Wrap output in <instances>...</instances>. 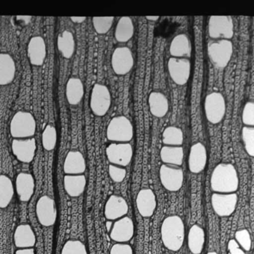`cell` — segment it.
<instances>
[{
	"instance_id": "obj_1",
	"label": "cell",
	"mask_w": 254,
	"mask_h": 254,
	"mask_svg": "<svg viewBox=\"0 0 254 254\" xmlns=\"http://www.w3.org/2000/svg\"><path fill=\"white\" fill-rule=\"evenodd\" d=\"M211 188L215 193H235L239 186L237 171L233 164L219 163L211 175Z\"/></svg>"
},
{
	"instance_id": "obj_2",
	"label": "cell",
	"mask_w": 254,
	"mask_h": 254,
	"mask_svg": "<svg viewBox=\"0 0 254 254\" xmlns=\"http://www.w3.org/2000/svg\"><path fill=\"white\" fill-rule=\"evenodd\" d=\"M160 232L162 242L167 249L178 251L182 248L185 239V226L181 217L172 215L165 218Z\"/></svg>"
},
{
	"instance_id": "obj_3",
	"label": "cell",
	"mask_w": 254,
	"mask_h": 254,
	"mask_svg": "<svg viewBox=\"0 0 254 254\" xmlns=\"http://www.w3.org/2000/svg\"><path fill=\"white\" fill-rule=\"evenodd\" d=\"M36 121L29 112L16 113L10 123V133L14 139L32 138L36 131Z\"/></svg>"
},
{
	"instance_id": "obj_4",
	"label": "cell",
	"mask_w": 254,
	"mask_h": 254,
	"mask_svg": "<svg viewBox=\"0 0 254 254\" xmlns=\"http://www.w3.org/2000/svg\"><path fill=\"white\" fill-rule=\"evenodd\" d=\"M133 136V127L130 120L125 116L114 117L108 124L107 138L112 142L126 143Z\"/></svg>"
},
{
	"instance_id": "obj_5",
	"label": "cell",
	"mask_w": 254,
	"mask_h": 254,
	"mask_svg": "<svg viewBox=\"0 0 254 254\" xmlns=\"http://www.w3.org/2000/svg\"><path fill=\"white\" fill-rule=\"evenodd\" d=\"M233 53V43L229 40H219L208 44L207 53L209 60L218 69H223L228 65Z\"/></svg>"
},
{
	"instance_id": "obj_6",
	"label": "cell",
	"mask_w": 254,
	"mask_h": 254,
	"mask_svg": "<svg viewBox=\"0 0 254 254\" xmlns=\"http://www.w3.org/2000/svg\"><path fill=\"white\" fill-rule=\"evenodd\" d=\"M208 33L212 39H231L234 35V24L230 16H211L208 23Z\"/></svg>"
},
{
	"instance_id": "obj_7",
	"label": "cell",
	"mask_w": 254,
	"mask_h": 254,
	"mask_svg": "<svg viewBox=\"0 0 254 254\" xmlns=\"http://www.w3.org/2000/svg\"><path fill=\"white\" fill-rule=\"evenodd\" d=\"M206 119L212 124H218L225 116L226 102L221 93L213 92L206 96L204 102Z\"/></svg>"
},
{
	"instance_id": "obj_8",
	"label": "cell",
	"mask_w": 254,
	"mask_h": 254,
	"mask_svg": "<svg viewBox=\"0 0 254 254\" xmlns=\"http://www.w3.org/2000/svg\"><path fill=\"white\" fill-rule=\"evenodd\" d=\"M111 105V95L109 89L104 84L93 86L90 96V106L93 114L103 117L109 111Z\"/></svg>"
},
{
	"instance_id": "obj_9",
	"label": "cell",
	"mask_w": 254,
	"mask_h": 254,
	"mask_svg": "<svg viewBox=\"0 0 254 254\" xmlns=\"http://www.w3.org/2000/svg\"><path fill=\"white\" fill-rule=\"evenodd\" d=\"M160 179L166 190L170 191H179L184 184V171L178 166L162 165L160 169Z\"/></svg>"
},
{
	"instance_id": "obj_10",
	"label": "cell",
	"mask_w": 254,
	"mask_h": 254,
	"mask_svg": "<svg viewBox=\"0 0 254 254\" xmlns=\"http://www.w3.org/2000/svg\"><path fill=\"white\" fill-rule=\"evenodd\" d=\"M106 155L112 165L125 167L128 166L133 157V148L130 143H111L107 147Z\"/></svg>"
},
{
	"instance_id": "obj_11",
	"label": "cell",
	"mask_w": 254,
	"mask_h": 254,
	"mask_svg": "<svg viewBox=\"0 0 254 254\" xmlns=\"http://www.w3.org/2000/svg\"><path fill=\"white\" fill-rule=\"evenodd\" d=\"M36 215L38 221L44 227H51L57 220V209L55 200L48 195L40 197L37 202Z\"/></svg>"
},
{
	"instance_id": "obj_12",
	"label": "cell",
	"mask_w": 254,
	"mask_h": 254,
	"mask_svg": "<svg viewBox=\"0 0 254 254\" xmlns=\"http://www.w3.org/2000/svg\"><path fill=\"white\" fill-rule=\"evenodd\" d=\"M238 202L236 193H215L211 197V203L214 212L220 217L230 216L234 212Z\"/></svg>"
},
{
	"instance_id": "obj_13",
	"label": "cell",
	"mask_w": 254,
	"mask_h": 254,
	"mask_svg": "<svg viewBox=\"0 0 254 254\" xmlns=\"http://www.w3.org/2000/svg\"><path fill=\"white\" fill-rule=\"evenodd\" d=\"M134 64L131 50L127 47H118L114 50L111 57V66L117 75L129 73Z\"/></svg>"
},
{
	"instance_id": "obj_14",
	"label": "cell",
	"mask_w": 254,
	"mask_h": 254,
	"mask_svg": "<svg viewBox=\"0 0 254 254\" xmlns=\"http://www.w3.org/2000/svg\"><path fill=\"white\" fill-rule=\"evenodd\" d=\"M168 69L172 81L178 85L188 82L191 73V63L187 59L171 58L168 62Z\"/></svg>"
},
{
	"instance_id": "obj_15",
	"label": "cell",
	"mask_w": 254,
	"mask_h": 254,
	"mask_svg": "<svg viewBox=\"0 0 254 254\" xmlns=\"http://www.w3.org/2000/svg\"><path fill=\"white\" fill-rule=\"evenodd\" d=\"M36 148L35 138L14 139L11 144L13 154L19 161L24 163H30L34 160Z\"/></svg>"
},
{
	"instance_id": "obj_16",
	"label": "cell",
	"mask_w": 254,
	"mask_h": 254,
	"mask_svg": "<svg viewBox=\"0 0 254 254\" xmlns=\"http://www.w3.org/2000/svg\"><path fill=\"white\" fill-rule=\"evenodd\" d=\"M134 224L131 218L127 216L117 220L110 232V237L117 243H126L133 238Z\"/></svg>"
},
{
	"instance_id": "obj_17",
	"label": "cell",
	"mask_w": 254,
	"mask_h": 254,
	"mask_svg": "<svg viewBox=\"0 0 254 254\" xmlns=\"http://www.w3.org/2000/svg\"><path fill=\"white\" fill-rule=\"evenodd\" d=\"M128 209V204L124 197L112 194L105 203V215L108 221L118 220L127 215Z\"/></svg>"
},
{
	"instance_id": "obj_18",
	"label": "cell",
	"mask_w": 254,
	"mask_h": 254,
	"mask_svg": "<svg viewBox=\"0 0 254 254\" xmlns=\"http://www.w3.org/2000/svg\"><path fill=\"white\" fill-rule=\"evenodd\" d=\"M139 213L143 218H149L154 215L157 207L155 194L151 189H143L138 193L136 200Z\"/></svg>"
},
{
	"instance_id": "obj_19",
	"label": "cell",
	"mask_w": 254,
	"mask_h": 254,
	"mask_svg": "<svg viewBox=\"0 0 254 254\" xmlns=\"http://www.w3.org/2000/svg\"><path fill=\"white\" fill-rule=\"evenodd\" d=\"M207 161L206 147L201 142H197L191 145L189 155V169L194 174L203 172Z\"/></svg>"
},
{
	"instance_id": "obj_20",
	"label": "cell",
	"mask_w": 254,
	"mask_h": 254,
	"mask_svg": "<svg viewBox=\"0 0 254 254\" xmlns=\"http://www.w3.org/2000/svg\"><path fill=\"white\" fill-rule=\"evenodd\" d=\"M15 188L21 201H29L35 193V178L31 174L21 172L16 178Z\"/></svg>"
},
{
	"instance_id": "obj_21",
	"label": "cell",
	"mask_w": 254,
	"mask_h": 254,
	"mask_svg": "<svg viewBox=\"0 0 254 254\" xmlns=\"http://www.w3.org/2000/svg\"><path fill=\"white\" fill-rule=\"evenodd\" d=\"M29 62L34 66H42L47 57V46L44 38L35 36L31 38L28 44Z\"/></svg>"
},
{
	"instance_id": "obj_22",
	"label": "cell",
	"mask_w": 254,
	"mask_h": 254,
	"mask_svg": "<svg viewBox=\"0 0 254 254\" xmlns=\"http://www.w3.org/2000/svg\"><path fill=\"white\" fill-rule=\"evenodd\" d=\"M85 158L82 153L78 151H70L68 152L64 163V172L67 175H83L86 171Z\"/></svg>"
},
{
	"instance_id": "obj_23",
	"label": "cell",
	"mask_w": 254,
	"mask_h": 254,
	"mask_svg": "<svg viewBox=\"0 0 254 254\" xmlns=\"http://www.w3.org/2000/svg\"><path fill=\"white\" fill-rule=\"evenodd\" d=\"M14 245L19 249L32 248L36 244V236L29 224L17 226L14 234Z\"/></svg>"
},
{
	"instance_id": "obj_24",
	"label": "cell",
	"mask_w": 254,
	"mask_h": 254,
	"mask_svg": "<svg viewBox=\"0 0 254 254\" xmlns=\"http://www.w3.org/2000/svg\"><path fill=\"white\" fill-rule=\"evenodd\" d=\"M169 52L172 58L188 59L191 56V44L185 34L177 35L171 42Z\"/></svg>"
},
{
	"instance_id": "obj_25",
	"label": "cell",
	"mask_w": 254,
	"mask_h": 254,
	"mask_svg": "<svg viewBox=\"0 0 254 254\" xmlns=\"http://www.w3.org/2000/svg\"><path fill=\"white\" fill-rule=\"evenodd\" d=\"M15 74L16 64L13 58L7 53H0V85L11 84Z\"/></svg>"
},
{
	"instance_id": "obj_26",
	"label": "cell",
	"mask_w": 254,
	"mask_h": 254,
	"mask_svg": "<svg viewBox=\"0 0 254 254\" xmlns=\"http://www.w3.org/2000/svg\"><path fill=\"white\" fill-rule=\"evenodd\" d=\"M87 179L84 175H67L64 178V187L68 195L79 197L85 191Z\"/></svg>"
},
{
	"instance_id": "obj_27",
	"label": "cell",
	"mask_w": 254,
	"mask_h": 254,
	"mask_svg": "<svg viewBox=\"0 0 254 254\" xmlns=\"http://www.w3.org/2000/svg\"><path fill=\"white\" fill-rule=\"evenodd\" d=\"M148 105L151 114L158 118L164 117L169 111V100L160 92L154 91L150 93Z\"/></svg>"
},
{
	"instance_id": "obj_28",
	"label": "cell",
	"mask_w": 254,
	"mask_h": 254,
	"mask_svg": "<svg viewBox=\"0 0 254 254\" xmlns=\"http://www.w3.org/2000/svg\"><path fill=\"white\" fill-rule=\"evenodd\" d=\"M184 148L181 146L165 145L160 150V158L166 165L181 166L184 161Z\"/></svg>"
},
{
	"instance_id": "obj_29",
	"label": "cell",
	"mask_w": 254,
	"mask_h": 254,
	"mask_svg": "<svg viewBox=\"0 0 254 254\" xmlns=\"http://www.w3.org/2000/svg\"><path fill=\"white\" fill-rule=\"evenodd\" d=\"M84 87L82 81L78 78H70L66 86V96L70 105H76L82 100Z\"/></svg>"
},
{
	"instance_id": "obj_30",
	"label": "cell",
	"mask_w": 254,
	"mask_h": 254,
	"mask_svg": "<svg viewBox=\"0 0 254 254\" xmlns=\"http://www.w3.org/2000/svg\"><path fill=\"white\" fill-rule=\"evenodd\" d=\"M205 243L204 230L200 226L194 224L188 234V246L193 254H201Z\"/></svg>"
},
{
	"instance_id": "obj_31",
	"label": "cell",
	"mask_w": 254,
	"mask_h": 254,
	"mask_svg": "<svg viewBox=\"0 0 254 254\" xmlns=\"http://www.w3.org/2000/svg\"><path fill=\"white\" fill-rule=\"evenodd\" d=\"M134 26L131 18L123 17L119 20L115 29V38L118 42L126 43L133 38Z\"/></svg>"
},
{
	"instance_id": "obj_32",
	"label": "cell",
	"mask_w": 254,
	"mask_h": 254,
	"mask_svg": "<svg viewBox=\"0 0 254 254\" xmlns=\"http://www.w3.org/2000/svg\"><path fill=\"white\" fill-rule=\"evenodd\" d=\"M14 195V184L9 177L0 175V208H6Z\"/></svg>"
},
{
	"instance_id": "obj_33",
	"label": "cell",
	"mask_w": 254,
	"mask_h": 254,
	"mask_svg": "<svg viewBox=\"0 0 254 254\" xmlns=\"http://www.w3.org/2000/svg\"><path fill=\"white\" fill-rule=\"evenodd\" d=\"M58 49L66 59H71L75 53V38L72 32L64 31L58 37Z\"/></svg>"
},
{
	"instance_id": "obj_34",
	"label": "cell",
	"mask_w": 254,
	"mask_h": 254,
	"mask_svg": "<svg viewBox=\"0 0 254 254\" xmlns=\"http://www.w3.org/2000/svg\"><path fill=\"white\" fill-rule=\"evenodd\" d=\"M163 142L169 146H181L184 142L183 130L175 126H169L163 131Z\"/></svg>"
},
{
	"instance_id": "obj_35",
	"label": "cell",
	"mask_w": 254,
	"mask_h": 254,
	"mask_svg": "<svg viewBox=\"0 0 254 254\" xmlns=\"http://www.w3.org/2000/svg\"><path fill=\"white\" fill-rule=\"evenodd\" d=\"M57 130L54 126L48 125L42 133V144L44 149L53 151L57 144Z\"/></svg>"
},
{
	"instance_id": "obj_36",
	"label": "cell",
	"mask_w": 254,
	"mask_h": 254,
	"mask_svg": "<svg viewBox=\"0 0 254 254\" xmlns=\"http://www.w3.org/2000/svg\"><path fill=\"white\" fill-rule=\"evenodd\" d=\"M114 17H95L93 18V27L98 34L108 33L114 23Z\"/></svg>"
},
{
	"instance_id": "obj_37",
	"label": "cell",
	"mask_w": 254,
	"mask_h": 254,
	"mask_svg": "<svg viewBox=\"0 0 254 254\" xmlns=\"http://www.w3.org/2000/svg\"><path fill=\"white\" fill-rule=\"evenodd\" d=\"M61 254H87L85 245L79 240H69L64 244Z\"/></svg>"
},
{
	"instance_id": "obj_38",
	"label": "cell",
	"mask_w": 254,
	"mask_h": 254,
	"mask_svg": "<svg viewBox=\"0 0 254 254\" xmlns=\"http://www.w3.org/2000/svg\"><path fill=\"white\" fill-rule=\"evenodd\" d=\"M242 140L247 153L251 157L254 156V127L245 126L242 128Z\"/></svg>"
},
{
	"instance_id": "obj_39",
	"label": "cell",
	"mask_w": 254,
	"mask_h": 254,
	"mask_svg": "<svg viewBox=\"0 0 254 254\" xmlns=\"http://www.w3.org/2000/svg\"><path fill=\"white\" fill-rule=\"evenodd\" d=\"M236 241L239 247L242 248V249L245 251H251V246H252V240H251V234L248 230H238L235 234Z\"/></svg>"
},
{
	"instance_id": "obj_40",
	"label": "cell",
	"mask_w": 254,
	"mask_h": 254,
	"mask_svg": "<svg viewBox=\"0 0 254 254\" xmlns=\"http://www.w3.org/2000/svg\"><path fill=\"white\" fill-rule=\"evenodd\" d=\"M242 122L248 127L254 126V103L248 102L245 104L242 111Z\"/></svg>"
},
{
	"instance_id": "obj_41",
	"label": "cell",
	"mask_w": 254,
	"mask_h": 254,
	"mask_svg": "<svg viewBox=\"0 0 254 254\" xmlns=\"http://www.w3.org/2000/svg\"><path fill=\"white\" fill-rule=\"evenodd\" d=\"M108 172L111 179L115 183L123 182L127 175V171L125 168L112 164L110 165Z\"/></svg>"
},
{
	"instance_id": "obj_42",
	"label": "cell",
	"mask_w": 254,
	"mask_h": 254,
	"mask_svg": "<svg viewBox=\"0 0 254 254\" xmlns=\"http://www.w3.org/2000/svg\"><path fill=\"white\" fill-rule=\"evenodd\" d=\"M110 254H133L130 245L126 243H117L113 245Z\"/></svg>"
},
{
	"instance_id": "obj_43",
	"label": "cell",
	"mask_w": 254,
	"mask_h": 254,
	"mask_svg": "<svg viewBox=\"0 0 254 254\" xmlns=\"http://www.w3.org/2000/svg\"><path fill=\"white\" fill-rule=\"evenodd\" d=\"M227 251H228V254H245V251L239 247L235 239L229 241Z\"/></svg>"
},
{
	"instance_id": "obj_44",
	"label": "cell",
	"mask_w": 254,
	"mask_h": 254,
	"mask_svg": "<svg viewBox=\"0 0 254 254\" xmlns=\"http://www.w3.org/2000/svg\"><path fill=\"white\" fill-rule=\"evenodd\" d=\"M15 254H35V251L33 248H23V249L17 250Z\"/></svg>"
},
{
	"instance_id": "obj_45",
	"label": "cell",
	"mask_w": 254,
	"mask_h": 254,
	"mask_svg": "<svg viewBox=\"0 0 254 254\" xmlns=\"http://www.w3.org/2000/svg\"><path fill=\"white\" fill-rule=\"evenodd\" d=\"M70 20H72L73 23H84L86 20H87V17H71Z\"/></svg>"
},
{
	"instance_id": "obj_46",
	"label": "cell",
	"mask_w": 254,
	"mask_h": 254,
	"mask_svg": "<svg viewBox=\"0 0 254 254\" xmlns=\"http://www.w3.org/2000/svg\"><path fill=\"white\" fill-rule=\"evenodd\" d=\"M105 225H106L107 231L111 232V229H112L114 224H113L112 221H107L106 224H105Z\"/></svg>"
},
{
	"instance_id": "obj_47",
	"label": "cell",
	"mask_w": 254,
	"mask_h": 254,
	"mask_svg": "<svg viewBox=\"0 0 254 254\" xmlns=\"http://www.w3.org/2000/svg\"><path fill=\"white\" fill-rule=\"evenodd\" d=\"M145 18L148 20H150V21H157V20H159L160 17L159 16H147V17H145Z\"/></svg>"
},
{
	"instance_id": "obj_48",
	"label": "cell",
	"mask_w": 254,
	"mask_h": 254,
	"mask_svg": "<svg viewBox=\"0 0 254 254\" xmlns=\"http://www.w3.org/2000/svg\"><path fill=\"white\" fill-rule=\"evenodd\" d=\"M207 254H218L216 252H215V251H213V252H209Z\"/></svg>"
}]
</instances>
